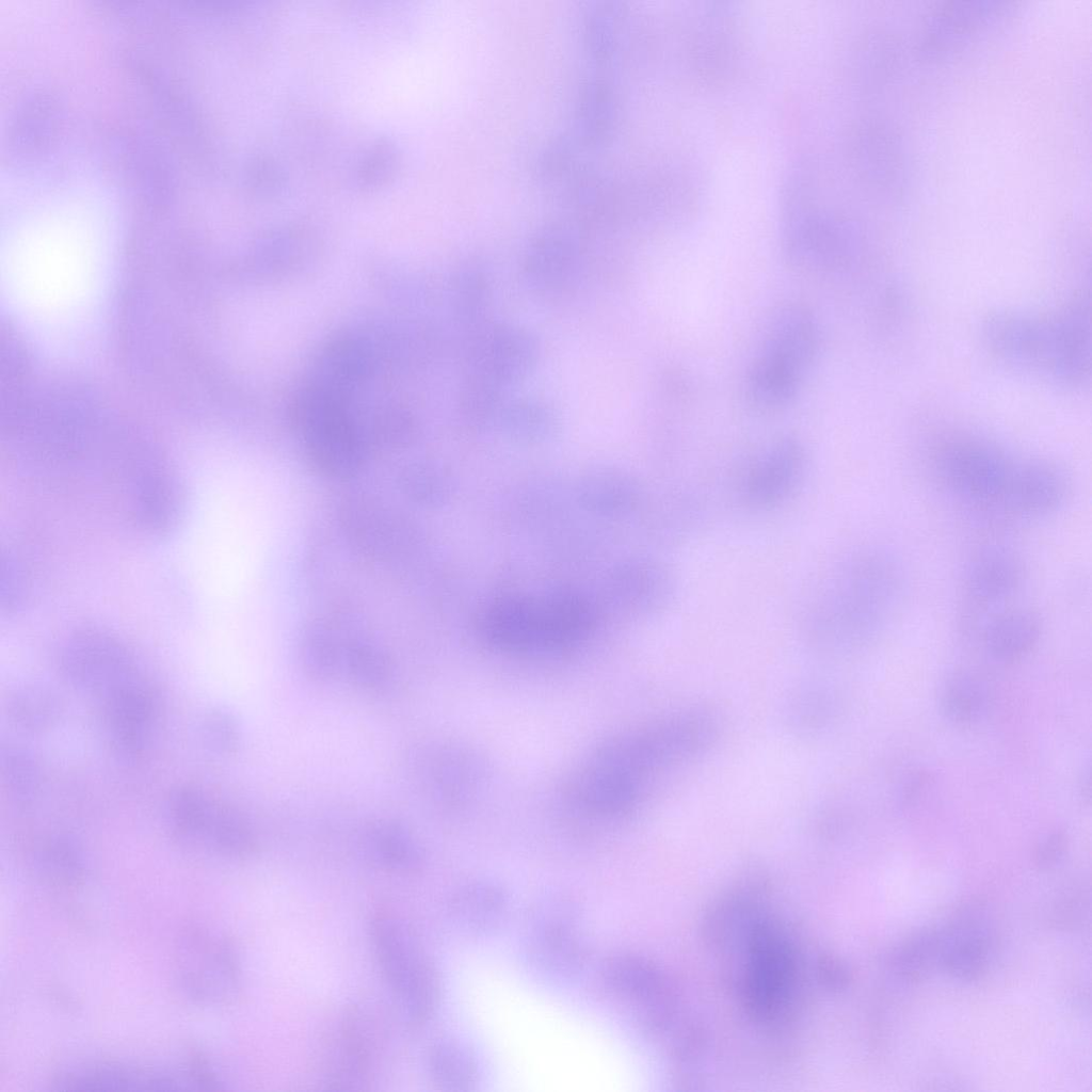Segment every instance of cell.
<instances>
[{
	"label": "cell",
	"mask_w": 1092,
	"mask_h": 1092,
	"mask_svg": "<svg viewBox=\"0 0 1092 1092\" xmlns=\"http://www.w3.org/2000/svg\"><path fill=\"white\" fill-rule=\"evenodd\" d=\"M1089 312L1081 305L1049 317L998 314L985 323L992 352L1017 367L1076 384L1089 372Z\"/></svg>",
	"instance_id": "cell-1"
},
{
	"label": "cell",
	"mask_w": 1092,
	"mask_h": 1092,
	"mask_svg": "<svg viewBox=\"0 0 1092 1092\" xmlns=\"http://www.w3.org/2000/svg\"><path fill=\"white\" fill-rule=\"evenodd\" d=\"M818 346L819 330L809 309L801 304L777 308L746 374L749 406L759 413L787 406L798 394Z\"/></svg>",
	"instance_id": "cell-2"
},
{
	"label": "cell",
	"mask_w": 1092,
	"mask_h": 1092,
	"mask_svg": "<svg viewBox=\"0 0 1092 1092\" xmlns=\"http://www.w3.org/2000/svg\"><path fill=\"white\" fill-rule=\"evenodd\" d=\"M370 938L384 980L413 1027L424 1025L437 1008L439 978L411 926L390 909L371 916Z\"/></svg>",
	"instance_id": "cell-3"
},
{
	"label": "cell",
	"mask_w": 1092,
	"mask_h": 1092,
	"mask_svg": "<svg viewBox=\"0 0 1092 1092\" xmlns=\"http://www.w3.org/2000/svg\"><path fill=\"white\" fill-rule=\"evenodd\" d=\"M172 971L179 994L198 1007L227 1006L241 991V964L234 943L205 925L192 924L179 933Z\"/></svg>",
	"instance_id": "cell-4"
},
{
	"label": "cell",
	"mask_w": 1092,
	"mask_h": 1092,
	"mask_svg": "<svg viewBox=\"0 0 1092 1092\" xmlns=\"http://www.w3.org/2000/svg\"><path fill=\"white\" fill-rule=\"evenodd\" d=\"M53 1083L65 1090L170 1091L221 1090V1080L196 1051L180 1061L138 1062L95 1060L77 1063L55 1074Z\"/></svg>",
	"instance_id": "cell-5"
},
{
	"label": "cell",
	"mask_w": 1092,
	"mask_h": 1092,
	"mask_svg": "<svg viewBox=\"0 0 1092 1092\" xmlns=\"http://www.w3.org/2000/svg\"><path fill=\"white\" fill-rule=\"evenodd\" d=\"M934 469L953 494L978 503L1006 501L1016 463L996 444L966 432L936 441Z\"/></svg>",
	"instance_id": "cell-6"
},
{
	"label": "cell",
	"mask_w": 1092,
	"mask_h": 1092,
	"mask_svg": "<svg viewBox=\"0 0 1092 1092\" xmlns=\"http://www.w3.org/2000/svg\"><path fill=\"white\" fill-rule=\"evenodd\" d=\"M366 1007H347L324 1038L321 1071L334 1090H365L374 1080L383 1054L385 1034Z\"/></svg>",
	"instance_id": "cell-7"
},
{
	"label": "cell",
	"mask_w": 1092,
	"mask_h": 1092,
	"mask_svg": "<svg viewBox=\"0 0 1092 1092\" xmlns=\"http://www.w3.org/2000/svg\"><path fill=\"white\" fill-rule=\"evenodd\" d=\"M299 423L314 465L331 477L353 475L363 461L358 434L340 400L310 388L299 402Z\"/></svg>",
	"instance_id": "cell-8"
},
{
	"label": "cell",
	"mask_w": 1092,
	"mask_h": 1092,
	"mask_svg": "<svg viewBox=\"0 0 1092 1092\" xmlns=\"http://www.w3.org/2000/svg\"><path fill=\"white\" fill-rule=\"evenodd\" d=\"M58 661L71 684L100 695L141 674L128 645L96 626L78 627L69 632L60 646Z\"/></svg>",
	"instance_id": "cell-9"
},
{
	"label": "cell",
	"mask_w": 1092,
	"mask_h": 1092,
	"mask_svg": "<svg viewBox=\"0 0 1092 1092\" xmlns=\"http://www.w3.org/2000/svg\"><path fill=\"white\" fill-rule=\"evenodd\" d=\"M526 949L530 962L548 976L569 978L582 969L588 949L577 909L569 899L551 896L532 908Z\"/></svg>",
	"instance_id": "cell-10"
},
{
	"label": "cell",
	"mask_w": 1092,
	"mask_h": 1092,
	"mask_svg": "<svg viewBox=\"0 0 1092 1092\" xmlns=\"http://www.w3.org/2000/svg\"><path fill=\"white\" fill-rule=\"evenodd\" d=\"M102 720L114 750L124 755L141 754L149 743L158 719L156 693L141 674L102 695Z\"/></svg>",
	"instance_id": "cell-11"
},
{
	"label": "cell",
	"mask_w": 1092,
	"mask_h": 1092,
	"mask_svg": "<svg viewBox=\"0 0 1092 1092\" xmlns=\"http://www.w3.org/2000/svg\"><path fill=\"white\" fill-rule=\"evenodd\" d=\"M534 356V343L526 333L507 327L494 330L475 348V380L498 389V384L526 373Z\"/></svg>",
	"instance_id": "cell-12"
},
{
	"label": "cell",
	"mask_w": 1092,
	"mask_h": 1092,
	"mask_svg": "<svg viewBox=\"0 0 1092 1092\" xmlns=\"http://www.w3.org/2000/svg\"><path fill=\"white\" fill-rule=\"evenodd\" d=\"M22 862L29 874L52 888L80 887L89 876L83 850L63 835H47L32 840L22 852Z\"/></svg>",
	"instance_id": "cell-13"
},
{
	"label": "cell",
	"mask_w": 1092,
	"mask_h": 1092,
	"mask_svg": "<svg viewBox=\"0 0 1092 1092\" xmlns=\"http://www.w3.org/2000/svg\"><path fill=\"white\" fill-rule=\"evenodd\" d=\"M1067 486L1065 473L1056 464L1025 461L1015 465L1005 502L1024 515H1044L1064 501Z\"/></svg>",
	"instance_id": "cell-14"
},
{
	"label": "cell",
	"mask_w": 1092,
	"mask_h": 1092,
	"mask_svg": "<svg viewBox=\"0 0 1092 1092\" xmlns=\"http://www.w3.org/2000/svg\"><path fill=\"white\" fill-rule=\"evenodd\" d=\"M509 909L508 893L500 885L485 881L462 886L448 904L454 926L470 936H484L499 930Z\"/></svg>",
	"instance_id": "cell-15"
},
{
	"label": "cell",
	"mask_w": 1092,
	"mask_h": 1092,
	"mask_svg": "<svg viewBox=\"0 0 1092 1092\" xmlns=\"http://www.w3.org/2000/svg\"><path fill=\"white\" fill-rule=\"evenodd\" d=\"M363 848L368 861L385 872L413 876L423 867L424 855L418 840L397 820L370 823L363 836Z\"/></svg>",
	"instance_id": "cell-16"
},
{
	"label": "cell",
	"mask_w": 1092,
	"mask_h": 1092,
	"mask_svg": "<svg viewBox=\"0 0 1092 1092\" xmlns=\"http://www.w3.org/2000/svg\"><path fill=\"white\" fill-rule=\"evenodd\" d=\"M938 958L946 970L956 977L974 979L986 967L992 952L989 931L977 917L964 916L954 920L937 935Z\"/></svg>",
	"instance_id": "cell-17"
},
{
	"label": "cell",
	"mask_w": 1092,
	"mask_h": 1092,
	"mask_svg": "<svg viewBox=\"0 0 1092 1092\" xmlns=\"http://www.w3.org/2000/svg\"><path fill=\"white\" fill-rule=\"evenodd\" d=\"M1022 578L1023 565L1013 552L990 548L970 561L965 576V589L976 604L991 605L1011 596Z\"/></svg>",
	"instance_id": "cell-18"
},
{
	"label": "cell",
	"mask_w": 1092,
	"mask_h": 1092,
	"mask_svg": "<svg viewBox=\"0 0 1092 1092\" xmlns=\"http://www.w3.org/2000/svg\"><path fill=\"white\" fill-rule=\"evenodd\" d=\"M258 849V836L248 818L238 808L215 801L194 850L229 860H244L256 854Z\"/></svg>",
	"instance_id": "cell-19"
},
{
	"label": "cell",
	"mask_w": 1092,
	"mask_h": 1092,
	"mask_svg": "<svg viewBox=\"0 0 1092 1092\" xmlns=\"http://www.w3.org/2000/svg\"><path fill=\"white\" fill-rule=\"evenodd\" d=\"M1041 636L1038 614L1027 609H1015L997 615L984 631V645L996 661L1013 663L1026 657Z\"/></svg>",
	"instance_id": "cell-20"
},
{
	"label": "cell",
	"mask_w": 1092,
	"mask_h": 1092,
	"mask_svg": "<svg viewBox=\"0 0 1092 1092\" xmlns=\"http://www.w3.org/2000/svg\"><path fill=\"white\" fill-rule=\"evenodd\" d=\"M431 1081L444 1091H469L478 1081V1064L473 1055L451 1040L433 1043L425 1056Z\"/></svg>",
	"instance_id": "cell-21"
},
{
	"label": "cell",
	"mask_w": 1092,
	"mask_h": 1092,
	"mask_svg": "<svg viewBox=\"0 0 1092 1092\" xmlns=\"http://www.w3.org/2000/svg\"><path fill=\"white\" fill-rule=\"evenodd\" d=\"M601 979L608 992L627 1003L647 1001L656 978L649 965L638 957L615 953L603 965Z\"/></svg>",
	"instance_id": "cell-22"
},
{
	"label": "cell",
	"mask_w": 1092,
	"mask_h": 1092,
	"mask_svg": "<svg viewBox=\"0 0 1092 1092\" xmlns=\"http://www.w3.org/2000/svg\"><path fill=\"white\" fill-rule=\"evenodd\" d=\"M214 804L208 793L196 786L176 790L168 800L166 818L170 831L181 845L194 849Z\"/></svg>",
	"instance_id": "cell-23"
},
{
	"label": "cell",
	"mask_w": 1092,
	"mask_h": 1092,
	"mask_svg": "<svg viewBox=\"0 0 1092 1092\" xmlns=\"http://www.w3.org/2000/svg\"><path fill=\"white\" fill-rule=\"evenodd\" d=\"M6 707L10 719L17 726L31 732L52 727L61 713L57 694L38 684H25L15 688L9 695Z\"/></svg>",
	"instance_id": "cell-24"
},
{
	"label": "cell",
	"mask_w": 1092,
	"mask_h": 1092,
	"mask_svg": "<svg viewBox=\"0 0 1092 1092\" xmlns=\"http://www.w3.org/2000/svg\"><path fill=\"white\" fill-rule=\"evenodd\" d=\"M344 643L323 624L306 628L300 642V660L306 675L317 681L334 678L342 670Z\"/></svg>",
	"instance_id": "cell-25"
},
{
	"label": "cell",
	"mask_w": 1092,
	"mask_h": 1092,
	"mask_svg": "<svg viewBox=\"0 0 1092 1092\" xmlns=\"http://www.w3.org/2000/svg\"><path fill=\"white\" fill-rule=\"evenodd\" d=\"M342 670L356 687L366 691H380L394 677L392 662L379 646L362 640H347Z\"/></svg>",
	"instance_id": "cell-26"
},
{
	"label": "cell",
	"mask_w": 1092,
	"mask_h": 1092,
	"mask_svg": "<svg viewBox=\"0 0 1092 1092\" xmlns=\"http://www.w3.org/2000/svg\"><path fill=\"white\" fill-rule=\"evenodd\" d=\"M571 243L558 235L536 242L528 255L525 268L529 282L543 288H552L563 283L576 260V251Z\"/></svg>",
	"instance_id": "cell-27"
},
{
	"label": "cell",
	"mask_w": 1092,
	"mask_h": 1092,
	"mask_svg": "<svg viewBox=\"0 0 1092 1092\" xmlns=\"http://www.w3.org/2000/svg\"><path fill=\"white\" fill-rule=\"evenodd\" d=\"M940 702L948 720L966 726L981 718L986 706V693L978 678L957 673L945 681Z\"/></svg>",
	"instance_id": "cell-28"
},
{
	"label": "cell",
	"mask_w": 1092,
	"mask_h": 1092,
	"mask_svg": "<svg viewBox=\"0 0 1092 1092\" xmlns=\"http://www.w3.org/2000/svg\"><path fill=\"white\" fill-rule=\"evenodd\" d=\"M1 770L5 788L13 798L27 802L36 794L41 774L35 758L28 751L16 745L3 748Z\"/></svg>",
	"instance_id": "cell-29"
},
{
	"label": "cell",
	"mask_w": 1092,
	"mask_h": 1092,
	"mask_svg": "<svg viewBox=\"0 0 1092 1092\" xmlns=\"http://www.w3.org/2000/svg\"><path fill=\"white\" fill-rule=\"evenodd\" d=\"M199 733L205 746L218 755H232L241 745V730L237 720L222 708L205 712Z\"/></svg>",
	"instance_id": "cell-30"
},
{
	"label": "cell",
	"mask_w": 1092,
	"mask_h": 1092,
	"mask_svg": "<svg viewBox=\"0 0 1092 1092\" xmlns=\"http://www.w3.org/2000/svg\"><path fill=\"white\" fill-rule=\"evenodd\" d=\"M1067 846V836L1063 831L1055 830L1049 832L1035 848V864L1041 869L1053 868L1063 858Z\"/></svg>",
	"instance_id": "cell-31"
}]
</instances>
